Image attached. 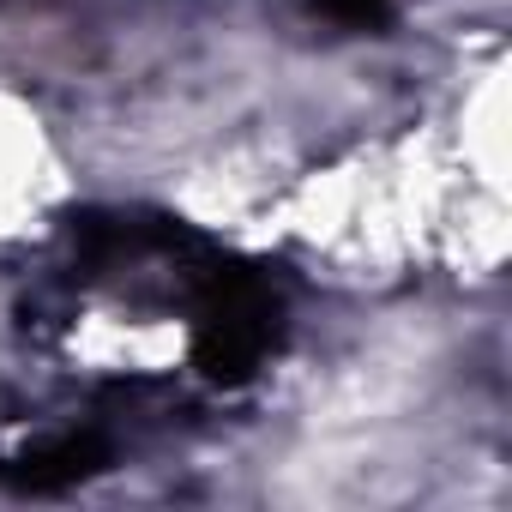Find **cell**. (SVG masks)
<instances>
[{
  "label": "cell",
  "mask_w": 512,
  "mask_h": 512,
  "mask_svg": "<svg viewBox=\"0 0 512 512\" xmlns=\"http://www.w3.org/2000/svg\"><path fill=\"white\" fill-rule=\"evenodd\" d=\"M103 464H109L103 434H55V440H37L19 458L0 464V482H13L25 494H55V488H73V482L97 476Z\"/></svg>",
  "instance_id": "7a4b0ae2"
},
{
  "label": "cell",
  "mask_w": 512,
  "mask_h": 512,
  "mask_svg": "<svg viewBox=\"0 0 512 512\" xmlns=\"http://www.w3.org/2000/svg\"><path fill=\"white\" fill-rule=\"evenodd\" d=\"M314 7L326 13V19H338V25H380L386 19V7H392V0H314Z\"/></svg>",
  "instance_id": "3957f363"
},
{
  "label": "cell",
  "mask_w": 512,
  "mask_h": 512,
  "mask_svg": "<svg viewBox=\"0 0 512 512\" xmlns=\"http://www.w3.org/2000/svg\"><path fill=\"white\" fill-rule=\"evenodd\" d=\"M278 332V302L266 290H253L241 278H211L205 308H199V368L211 380H247L260 368V356L272 350Z\"/></svg>",
  "instance_id": "6da1fadb"
}]
</instances>
